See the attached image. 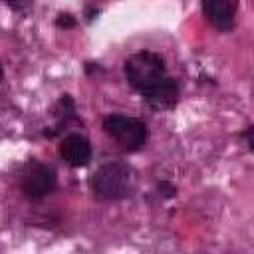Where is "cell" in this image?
<instances>
[{
	"label": "cell",
	"mask_w": 254,
	"mask_h": 254,
	"mask_svg": "<svg viewBox=\"0 0 254 254\" xmlns=\"http://www.w3.org/2000/svg\"><path fill=\"white\" fill-rule=\"evenodd\" d=\"M91 190L99 200L123 198L129 190V169L123 163H105L89 179Z\"/></svg>",
	"instance_id": "6da1fadb"
},
{
	"label": "cell",
	"mask_w": 254,
	"mask_h": 254,
	"mask_svg": "<svg viewBox=\"0 0 254 254\" xmlns=\"http://www.w3.org/2000/svg\"><path fill=\"white\" fill-rule=\"evenodd\" d=\"M125 77L135 89L145 91L155 81L165 77V60H163V56H159L155 52H147V50L133 54L125 62Z\"/></svg>",
	"instance_id": "7a4b0ae2"
},
{
	"label": "cell",
	"mask_w": 254,
	"mask_h": 254,
	"mask_svg": "<svg viewBox=\"0 0 254 254\" xmlns=\"http://www.w3.org/2000/svg\"><path fill=\"white\" fill-rule=\"evenodd\" d=\"M103 131L115 139L123 151H137L147 141V127L143 121L125 115H107L103 119Z\"/></svg>",
	"instance_id": "3957f363"
},
{
	"label": "cell",
	"mask_w": 254,
	"mask_h": 254,
	"mask_svg": "<svg viewBox=\"0 0 254 254\" xmlns=\"http://www.w3.org/2000/svg\"><path fill=\"white\" fill-rule=\"evenodd\" d=\"M56 187V173L38 161H28L24 171H22V179H20V189L24 190L26 196L30 198H42L46 194H50Z\"/></svg>",
	"instance_id": "277c9868"
},
{
	"label": "cell",
	"mask_w": 254,
	"mask_h": 254,
	"mask_svg": "<svg viewBox=\"0 0 254 254\" xmlns=\"http://www.w3.org/2000/svg\"><path fill=\"white\" fill-rule=\"evenodd\" d=\"M141 93L149 107H153L157 111H165V109H171L177 105L179 85L173 77H161L159 81H155L151 87H147Z\"/></svg>",
	"instance_id": "5b68a950"
},
{
	"label": "cell",
	"mask_w": 254,
	"mask_h": 254,
	"mask_svg": "<svg viewBox=\"0 0 254 254\" xmlns=\"http://www.w3.org/2000/svg\"><path fill=\"white\" fill-rule=\"evenodd\" d=\"M60 155L71 167H85L91 159V145L83 135L71 133L62 141Z\"/></svg>",
	"instance_id": "8992f818"
},
{
	"label": "cell",
	"mask_w": 254,
	"mask_h": 254,
	"mask_svg": "<svg viewBox=\"0 0 254 254\" xmlns=\"http://www.w3.org/2000/svg\"><path fill=\"white\" fill-rule=\"evenodd\" d=\"M202 12L206 20L218 28L220 32H228L234 26V14H236V4L230 0H206L202 2Z\"/></svg>",
	"instance_id": "52a82bcc"
},
{
	"label": "cell",
	"mask_w": 254,
	"mask_h": 254,
	"mask_svg": "<svg viewBox=\"0 0 254 254\" xmlns=\"http://www.w3.org/2000/svg\"><path fill=\"white\" fill-rule=\"evenodd\" d=\"M73 111H75V107H73V99H71L69 95H62L60 101H58L56 107H54V115H56L58 119H62L64 123L73 115Z\"/></svg>",
	"instance_id": "ba28073f"
},
{
	"label": "cell",
	"mask_w": 254,
	"mask_h": 254,
	"mask_svg": "<svg viewBox=\"0 0 254 254\" xmlns=\"http://www.w3.org/2000/svg\"><path fill=\"white\" fill-rule=\"evenodd\" d=\"M77 22H75V18L71 16V14H60L58 18H56V26L58 28H64V30H67V28H73Z\"/></svg>",
	"instance_id": "9c48e42d"
},
{
	"label": "cell",
	"mask_w": 254,
	"mask_h": 254,
	"mask_svg": "<svg viewBox=\"0 0 254 254\" xmlns=\"http://www.w3.org/2000/svg\"><path fill=\"white\" fill-rule=\"evenodd\" d=\"M157 189H159V192H161L165 198H171V196L177 194V189H175L171 183H165V181H161V183L157 185Z\"/></svg>",
	"instance_id": "30bf717a"
},
{
	"label": "cell",
	"mask_w": 254,
	"mask_h": 254,
	"mask_svg": "<svg viewBox=\"0 0 254 254\" xmlns=\"http://www.w3.org/2000/svg\"><path fill=\"white\" fill-rule=\"evenodd\" d=\"M246 141H248V147L252 149V127L246 129Z\"/></svg>",
	"instance_id": "8fae6325"
},
{
	"label": "cell",
	"mask_w": 254,
	"mask_h": 254,
	"mask_svg": "<svg viewBox=\"0 0 254 254\" xmlns=\"http://www.w3.org/2000/svg\"><path fill=\"white\" fill-rule=\"evenodd\" d=\"M4 79V69H2V64H0V81Z\"/></svg>",
	"instance_id": "7c38bea8"
}]
</instances>
